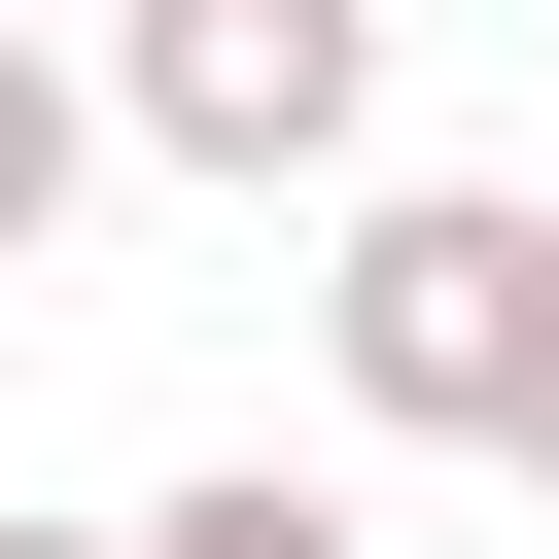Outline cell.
I'll use <instances>...</instances> for the list:
<instances>
[{
	"instance_id": "2",
	"label": "cell",
	"mask_w": 559,
	"mask_h": 559,
	"mask_svg": "<svg viewBox=\"0 0 559 559\" xmlns=\"http://www.w3.org/2000/svg\"><path fill=\"white\" fill-rule=\"evenodd\" d=\"M105 140L210 175V210L349 175V140H384V0H105Z\"/></svg>"
},
{
	"instance_id": "1",
	"label": "cell",
	"mask_w": 559,
	"mask_h": 559,
	"mask_svg": "<svg viewBox=\"0 0 559 559\" xmlns=\"http://www.w3.org/2000/svg\"><path fill=\"white\" fill-rule=\"evenodd\" d=\"M314 349H349L384 454H559V210H524V175H349Z\"/></svg>"
},
{
	"instance_id": "4",
	"label": "cell",
	"mask_w": 559,
	"mask_h": 559,
	"mask_svg": "<svg viewBox=\"0 0 559 559\" xmlns=\"http://www.w3.org/2000/svg\"><path fill=\"white\" fill-rule=\"evenodd\" d=\"M140 559H349V489H280V454H210V489H175Z\"/></svg>"
},
{
	"instance_id": "3",
	"label": "cell",
	"mask_w": 559,
	"mask_h": 559,
	"mask_svg": "<svg viewBox=\"0 0 559 559\" xmlns=\"http://www.w3.org/2000/svg\"><path fill=\"white\" fill-rule=\"evenodd\" d=\"M70 175H105V105H70V35H0V280L70 245Z\"/></svg>"
},
{
	"instance_id": "6",
	"label": "cell",
	"mask_w": 559,
	"mask_h": 559,
	"mask_svg": "<svg viewBox=\"0 0 559 559\" xmlns=\"http://www.w3.org/2000/svg\"><path fill=\"white\" fill-rule=\"evenodd\" d=\"M524 524H559V454H524Z\"/></svg>"
},
{
	"instance_id": "5",
	"label": "cell",
	"mask_w": 559,
	"mask_h": 559,
	"mask_svg": "<svg viewBox=\"0 0 559 559\" xmlns=\"http://www.w3.org/2000/svg\"><path fill=\"white\" fill-rule=\"evenodd\" d=\"M0 559H140V524H0Z\"/></svg>"
},
{
	"instance_id": "7",
	"label": "cell",
	"mask_w": 559,
	"mask_h": 559,
	"mask_svg": "<svg viewBox=\"0 0 559 559\" xmlns=\"http://www.w3.org/2000/svg\"><path fill=\"white\" fill-rule=\"evenodd\" d=\"M0 35H70V0H0Z\"/></svg>"
}]
</instances>
